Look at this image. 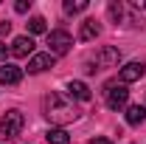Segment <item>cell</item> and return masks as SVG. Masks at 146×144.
Listing matches in <instances>:
<instances>
[{"instance_id": "cell-9", "label": "cell", "mask_w": 146, "mask_h": 144, "mask_svg": "<svg viewBox=\"0 0 146 144\" xmlns=\"http://www.w3.org/2000/svg\"><path fill=\"white\" fill-rule=\"evenodd\" d=\"M11 54L14 57H28V54H34V40L31 37H17L14 42H11Z\"/></svg>"}, {"instance_id": "cell-19", "label": "cell", "mask_w": 146, "mask_h": 144, "mask_svg": "<svg viewBox=\"0 0 146 144\" xmlns=\"http://www.w3.org/2000/svg\"><path fill=\"white\" fill-rule=\"evenodd\" d=\"M6 54H9V45H6V42H3V40H0V62H3V59H6Z\"/></svg>"}, {"instance_id": "cell-13", "label": "cell", "mask_w": 146, "mask_h": 144, "mask_svg": "<svg viewBox=\"0 0 146 144\" xmlns=\"http://www.w3.org/2000/svg\"><path fill=\"white\" fill-rule=\"evenodd\" d=\"M45 139H48V144H70V136H68L62 127H51V130L45 133Z\"/></svg>"}, {"instance_id": "cell-4", "label": "cell", "mask_w": 146, "mask_h": 144, "mask_svg": "<svg viewBox=\"0 0 146 144\" xmlns=\"http://www.w3.org/2000/svg\"><path fill=\"white\" fill-rule=\"evenodd\" d=\"M23 124H25L23 113H20V110H9V113H3V119H0V133H3L6 139H17L20 133H23Z\"/></svg>"}, {"instance_id": "cell-18", "label": "cell", "mask_w": 146, "mask_h": 144, "mask_svg": "<svg viewBox=\"0 0 146 144\" xmlns=\"http://www.w3.org/2000/svg\"><path fill=\"white\" fill-rule=\"evenodd\" d=\"M90 144H112V141L104 139V136H96V139H90Z\"/></svg>"}, {"instance_id": "cell-6", "label": "cell", "mask_w": 146, "mask_h": 144, "mask_svg": "<svg viewBox=\"0 0 146 144\" xmlns=\"http://www.w3.org/2000/svg\"><path fill=\"white\" fill-rule=\"evenodd\" d=\"M23 82V68L11 65V62H3L0 65V85H20Z\"/></svg>"}, {"instance_id": "cell-20", "label": "cell", "mask_w": 146, "mask_h": 144, "mask_svg": "<svg viewBox=\"0 0 146 144\" xmlns=\"http://www.w3.org/2000/svg\"><path fill=\"white\" fill-rule=\"evenodd\" d=\"M11 31V23H0V34H9Z\"/></svg>"}, {"instance_id": "cell-11", "label": "cell", "mask_w": 146, "mask_h": 144, "mask_svg": "<svg viewBox=\"0 0 146 144\" xmlns=\"http://www.w3.org/2000/svg\"><path fill=\"white\" fill-rule=\"evenodd\" d=\"M143 122H146V108L143 105H129L127 108V124L138 127V124H143Z\"/></svg>"}, {"instance_id": "cell-16", "label": "cell", "mask_w": 146, "mask_h": 144, "mask_svg": "<svg viewBox=\"0 0 146 144\" xmlns=\"http://www.w3.org/2000/svg\"><path fill=\"white\" fill-rule=\"evenodd\" d=\"M107 11H110V17H112V23H121V17H124V6H121V3L112 0V3L107 6Z\"/></svg>"}, {"instance_id": "cell-15", "label": "cell", "mask_w": 146, "mask_h": 144, "mask_svg": "<svg viewBox=\"0 0 146 144\" xmlns=\"http://www.w3.org/2000/svg\"><path fill=\"white\" fill-rule=\"evenodd\" d=\"M28 31H31V34H45V31H48L45 17H31L28 20Z\"/></svg>"}, {"instance_id": "cell-10", "label": "cell", "mask_w": 146, "mask_h": 144, "mask_svg": "<svg viewBox=\"0 0 146 144\" xmlns=\"http://www.w3.org/2000/svg\"><path fill=\"white\" fill-rule=\"evenodd\" d=\"M68 93H70L73 99H79V102H87L93 93H90V88L84 85V82H79V79H70L68 82Z\"/></svg>"}, {"instance_id": "cell-17", "label": "cell", "mask_w": 146, "mask_h": 144, "mask_svg": "<svg viewBox=\"0 0 146 144\" xmlns=\"http://www.w3.org/2000/svg\"><path fill=\"white\" fill-rule=\"evenodd\" d=\"M14 9H17L20 14H25V11L31 9V0H20V3H17V6H14Z\"/></svg>"}, {"instance_id": "cell-12", "label": "cell", "mask_w": 146, "mask_h": 144, "mask_svg": "<svg viewBox=\"0 0 146 144\" xmlns=\"http://www.w3.org/2000/svg\"><path fill=\"white\" fill-rule=\"evenodd\" d=\"M96 37H98V23L96 20H84L82 23V31H79V40L87 42V40H96Z\"/></svg>"}, {"instance_id": "cell-2", "label": "cell", "mask_w": 146, "mask_h": 144, "mask_svg": "<svg viewBox=\"0 0 146 144\" xmlns=\"http://www.w3.org/2000/svg\"><path fill=\"white\" fill-rule=\"evenodd\" d=\"M104 102H107L110 110L127 108V102H129V90H127V85H124V82H118V79L107 82V85H104Z\"/></svg>"}, {"instance_id": "cell-21", "label": "cell", "mask_w": 146, "mask_h": 144, "mask_svg": "<svg viewBox=\"0 0 146 144\" xmlns=\"http://www.w3.org/2000/svg\"><path fill=\"white\" fill-rule=\"evenodd\" d=\"M132 6L135 9H146V0H132Z\"/></svg>"}, {"instance_id": "cell-3", "label": "cell", "mask_w": 146, "mask_h": 144, "mask_svg": "<svg viewBox=\"0 0 146 144\" xmlns=\"http://www.w3.org/2000/svg\"><path fill=\"white\" fill-rule=\"evenodd\" d=\"M70 45H73V37L68 34L65 28H56V31L48 34V54H51V57L68 54V51H70Z\"/></svg>"}, {"instance_id": "cell-5", "label": "cell", "mask_w": 146, "mask_h": 144, "mask_svg": "<svg viewBox=\"0 0 146 144\" xmlns=\"http://www.w3.org/2000/svg\"><path fill=\"white\" fill-rule=\"evenodd\" d=\"M118 59H121V51L115 48V45H107V48H101L98 54H96V71L98 68H112V65H118Z\"/></svg>"}, {"instance_id": "cell-1", "label": "cell", "mask_w": 146, "mask_h": 144, "mask_svg": "<svg viewBox=\"0 0 146 144\" xmlns=\"http://www.w3.org/2000/svg\"><path fill=\"white\" fill-rule=\"evenodd\" d=\"M42 105H45V116L54 124H70V122L79 119V108L73 102H68L62 93H48Z\"/></svg>"}, {"instance_id": "cell-8", "label": "cell", "mask_w": 146, "mask_h": 144, "mask_svg": "<svg viewBox=\"0 0 146 144\" xmlns=\"http://www.w3.org/2000/svg\"><path fill=\"white\" fill-rule=\"evenodd\" d=\"M54 59L56 57H51L48 51L45 54H34L28 59V73H42V71H48V68H54Z\"/></svg>"}, {"instance_id": "cell-7", "label": "cell", "mask_w": 146, "mask_h": 144, "mask_svg": "<svg viewBox=\"0 0 146 144\" xmlns=\"http://www.w3.org/2000/svg\"><path fill=\"white\" fill-rule=\"evenodd\" d=\"M143 71H146L143 62H127V65L118 71V79H121L124 85H129V82H138V79L143 76Z\"/></svg>"}, {"instance_id": "cell-14", "label": "cell", "mask_w": 146, "mask_h": 144, "mask_svg": "<svg viewBox=\"0 0 146 144\" xmlns=\"http://www.w3.org/2000/svg\"><path fill=\"white\" fill-rule=\"evenodd\" d=\"M87 9V0H65V11L68 14H82Z\"/></svg>"}]
</instances>
